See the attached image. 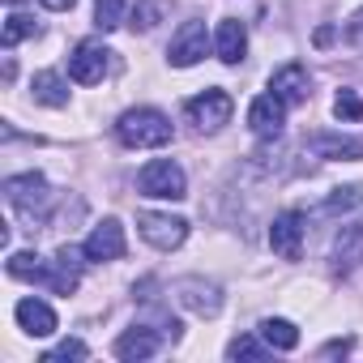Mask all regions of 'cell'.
<instances>
[{"label": "cell", "mask_w": 363, "mask_h": 363, "mask_svg": "<svg viewBox=\"0 0 363 363\" xmlns=\"http://www.w3.org/2000/svg\"><path fill=\"white\" fill-rule=\"evenodd\" d=\"M350 346H354L350 337H337V342H325V346H320V359H329V354H346Z\"/></svg>", "instance_id": "cell-30"}, {"label": "cell", "mask_w": 363, "mask_h": 363, "mask_svg": "<svg viewBox=\"0 0 363 363\" xmlns=\"http://www.w3.org/2000/svg\"><path fill=\"white\" fill-rule=\"evenodd\" d=\"M5 269H9V278H18V282H43V278H48V261H43L39 252H9Z\"/></svg>", "instance_id": "cell-21"}, {"label": "cell", "mask_w": 363, "mask_h": 363, "mask_svg": "<svg viewBox=\"0 0 363 363\" xmlns=\"http://www.w3.org/2000/svg\"><path fill=\"white\" fill-rule=\"evenodd\" d=\"M154 22H158V5H137V9H133V22H128V26H133V30H150Z\"/></svg>", "instance_id": "cell-28"}, {"label": "cell", "mask_w": 363, "mask_h": 363, "mask_svg": "<svg viewBox=\"0 0 363 363\" xmlns=\"http://www.w3.org/2000/svg\"><path fill=\"white\" fill-rule=\"evenodd\" d=\"M303 150H312L325 162H359L363 158V137H350V133H312L303 141Z\"/></svg>", "instance_id": "cell-12"}, {"label": "cell", "mask_w": 363, "mask_h": 363, "mask_svg": "<svg viewBox=\"0 0 363 363\" xmlns=\"http://www.w3.org/2000/svg\"><path fill=\"white\" fill-rule=\"evenodd\" d=\"M30 90H35V103H43V107H69V82H65L56 69L35 73Z\"/></svg>", "instance_id": "cell-19"}, {"label": "cell", "mask_w": 363, "mask_h": 363, "mask_svg": "<svg viewBox=\"0 0 363 363\" xmlns=\"http://www.w3.org/2000/svg\"><path fill=\"white\" fill-rule=\"evenodd\" d=\"M137 231L158 252H171V248H179L189 240V223L184 218H179V214H158V210H141L137 214Z\"/></svg>", "instance_id": "cell-6"}, {"label": "cell", "mask_w": 363, "mask_h": 363, "mask_svg": "<svg viewBox=\"0 0 363 363\" xmlns=\"http://www.w3.org/2000/svg\"><path fill=\"white\" fill-rule=\"evenodd\" d=\"M269 248L282 261H299V252H303V214L299 210H286L269 223Z\"/></svg>", "instance_id": "cell-13"}, {"label": "cell", "mask_w": 363, "mask_h": 363, "mask_svg": "<svg viewBox=\"0 0 363 363\" xmlns=\"http://www.w3.org/2000/svg\"><path fill=\"white\" fill-rule=\"evenodd\" d=\"M274 346L265 342V337H252V333H240V337H231V346H227V359H265Z\"/></svg>", "instance_id": "cell-24"}, {"label": "cell", "mask_w": 363, "mask_h": 363, "mask_svg": "<svg viewBox=\"0 0 363 363\" xmlns=\"http://www.w3.org/2000/svg\"><path fill=\"white\" fill-rule=\"evenodd\" d=\"M261 337H265L274 350H295V346H299V329H295L286 316H265V320H261Z\"/></svg>", "instance_id": "cell-22"}, {"label": "cell", "mask_w": 363, "mask_h": 363, "mask_svg": "<svg viewBox=\"0 0 363 363\" xmlns=\"http://www.w3.org/2000/svg\"><path fill=\"white\" fill-rule=\"evenodd\" d=\"M116 137L128 150H158V145H167L175 137V128H171V120L158 107H128L116 120Z\"/></svg>", "instance_id": "cell-1"}, {"label": "cell", "mask_w": 363, "mask_h": 363, "mask_svg": "<svg viewBox=\"0 0 363 363\" xmlns=\"http://www.w3.org/2000/svg\"><path fill=\"white\" fill-rule=\"evenodd\" d=\"M30 35H39V22L30 18V13H9L5 18V48H13V43H22V39H30Z\"/></svg>", "instance_id": "cell-25"}, {"label": "cell", "mask_w": 363, "mask_h": 363, "mask_svg": "<svg viewBox=\"0 0 363 363\" xmlns=\"http://www.w3.org/2000/svg\"><path fill=\"white\" fill-rule=\"evenodd\" d=\"M363 206V184H342V189H333L320 206H316V218H342V214H350V210H359Z\"/></svg>", "instance_id": "cell-20"}, {"label": "cell", "mask_w": 363, "mask_h": 363, "mask_svg": "<svg viewBox=\"0 0 363 363\" xmlns=\"http://www.w3.org/2000/svg\"><path fill=\"white\" fill-rule=\"evenodd\" d=\"M333 116H337V120H363V99H359L354 90H337Z\"/></svg>", "instance_id": "cell-26"}, {"label": "cell", "mask_w": 363, "mask_h": 363, "mask_svg": "<svg viewBox=\"0 0 363 363\" xmlns=\"http://www.w3.org/2000/svg\"><path fill=\"white\" fill-rule=\"evenodd\" d=\"M111 69V52L103 43H77V52L69 56V77L77 86H99Z\"/></svg>", "instance_id": "cell-11"}, {"label": "cell", "mask_w": 363, "mask_h": 363, "mask_svg": "<svg viewBox=\"0 0 363 363\" xmlns=\"http://www.w3.org/2000/svg\"><path fill=\"white\" fill-rule=\"evenodd\" d=\"M60 359H90V346H86V342H77V337H65L56 350H48V354H43V363H60Z\"/></svg>", "instance_id": "cell-27"}, {"label": "cell", "mask_w": 363, "mask_h": 363, "mask_svg": "<svg viewBox=\"0 0 363 363\" xmlns=\"http://www.w3.org/2000/svg\"><path fill=\"white\" fill-rule=\"evenodd\" d=\"M346 43H350L354 52H363V9L350 13V22H346Z\"/></svg>", "instance_id": "cell-29"}, {"label": "cell", "mask_w": 363, "mask_h": 363, "mask_svg": "<svg viewBox=\"0 0 363 363\" xmlns=\"http://www.w3.org/2000/svg\"><path fill=\"white\" fill-rule=\"evenodd\" d=\"M137 193L154 197V201H179V197H189V179H184V171H179V162L150 158L137 171Z\"/></svg>", "instance_id": "cell-2"}, {"label": "cell", "mask_w": 363, "mask_h": 363, "mask_svg": "<svg viewBox=\"0 0 363 363\" xmlns=\"http://www.w3.org/2000/svg\"><path fill=\"white\" fill-rule=\"evenodd\" d=\"M214 52L223 65H240L248 56V26L240 18H223L218 30H214Z\"/></svg>", "instance_id": "cell-17"}, {"label": "cell", "mask_w": 363, "mask_h": 363, "mask_svg": "<svg viewBox=\"0 0 363 363\" xmlns=\"http://www.w3.org/2000/svg\"><path fill=\"white\" fill-rule=\"evenodd\" d=\"M124 18H128L124 0H94V26L99 30H116V26H124Z\"/></svg>", "instance_id": "cell-23"}, {"label": "cell", "mask_w": 363, "mask_h": 363, "mask_svg": "<svg viewBox=\"0 0 363 363\" xmlns=\"http://www.w3.org/2000/svg\"><path fill=\"white\" fill-rule=\"evenodd\" d=\"M13 316H18V325H22V333H30V337H52L56 333V312H52V303H43V299H22L18 308H13Z\"/></svg>", "instance_id": "cell-18"}, {"label": "cell", "mask_w": 363, "mask_h": 363, "mask_svg": "<svg viewBox=\"0 0 363 363\" xmlns=\"http://www.w3.org/2000/svg\"><path fill=\"white\" fill-rule=\"evenodd\" d=\"M184 116L197 124V133H218L223 124H231L235 103H231V94H227V90L210 86V90H201L197 99H189V103H184Z\"/></svg>", "instance_id": "cell-4"}, {"label": "cell", "mask_w": 363, "mask_h": 363, "mask_svg": "<svg viewBox=\"0 0 363 363\" xmlns=\"http://www.w3.org/2000/svg\"><path fill=\"white\" fill-rule=\"evenodd\" d=\"M90 257H86V248L77 252L73 244H65L60 252H56V261H48V278H43V286H52L56 295H73L77 286H82V265H86Z\"/></svg>", "instance_id": "cell-10"}, {"label": "cell", "mask_w": 363, "mask_h": 363, "mask_svg": "<svg viewBox=\"0 0 363 363\" xmlns=\"http://www.w3.org/2000/svg\"><path fill=\"white\" fill-rule=\"evenodd\" d=\"M359 265H363V218L346 223V227L333 235V244H329V274H333V278H346V274H354Z\"/></svg>", "instance_id": "cell-9"}, {"label": "cell", "mask_w": 363, "mask_h": 363, "mask_svg": "<svg viewBox=\"0 0 363 363\" xmlns=\"http://www.w3.org/2000/svg\"><path fill=\"white\" fill-rule=\"evenodd\" d=\"M86 257L90 261H120L124 257V248H128V240H124V227L116 223V218H103L90 235H86Z\"/></svg>", "instance_id": "cell-16"}, {"label": "cell", "mask_w": 363, "mask_h": 363, "mask_svg": "<svg viewBox=\"0 0 363 363\" xmlns=\"http://www.w3.org/2000/svg\"><path fill=\"white\" fill-rule=\"evenodd\" d=\"M39 5H43V9H52V13H69L77 0H39Z\"/></svg>", "instance_id": "cell-31"}, {"label": "cell", "mask_w": 363, "mask_h": 363, "mask_svg": "<svg viewBox=\"0 0 363 363\" xmlns=\"http://www.w3.org/2000/svg\"><path fill=\"white\" fill-rule=\"evenodd\" d=\"M206 52H210V30H206V22H184V26L171 35V43H167L171 69H193V65L206 60Z\"/></svg>", "instance_id": "cell-7"}, {"label": "cell", "mask_w": 363, "mask_h": 363, "mask_svg": "<svg viewBox=\"0 0 363 363\" xmlns=\"http://www.w3.org/2000/svg\"><path fill=\"white\" fill-rule=\"evenodd\" d=\"M162 342H167V333H162L154 320H137L133 329H124V333L116 337V359H124V363H145V359H154V354L162 350Z\"/></svg>", "instance_id": "cell-8"}, {"label": "cell", "mask_w": 363, "mask_h": 363, "mask_svg": "<svg viewBox=\"0 0 363 363\" xmlns=\"http://www.w3.org/2000/svg\"><path fill=\"white\" fill-rule=\"evenodd\" d=\"M282 124H286V103H282L278 94L252 99V107H248V128H252L261 141H274V137L282 133Z\"/></svg>", "instance_id": "cell-15"}, {"label": "cell", "mask_w": 363, "mask_h": 363, "mask_svg": "<svg viewBox=\"0 0 363 363\" xmlns=\"http://www.w3.org/2000/svg\"><path fill=\"white\" fill-rule=\"evenodd\" d=\"M269 94H278L286 107H303L312 99V77L303 65H282L274 77H269Z\"/></svg>", "instance_id": "cell-14"}, {"label": "cell", "mask_w": 363, "mask_h": 363, "mask_svg": "<svg viewBox=\"0 0 363 363\" xmlns=\"http://www.w3.org/2000/svg\"><path fill=\"white\" fill-rule=\"evenodd\" d=\"M5 197H9V206H13V210H22L26 218L48 214V206H52V189H48V179H43L39 171L9 175V179H5Z\"/></svg>", "instance_id": "cell-5"}, {"label": "cell", "mask_w": 363, "mask_h": 363, "mask_svg": "<svg viewBox=\"0 0 363 363\" xmlns=\"http://www.w3.org/2000/svg\"><path fill=\"white\" fill-rule=\"evenodd\" d=\"M171 299L184 308V312H193V316H218L223 312V303H227V295H223V286L218 282H210V278H197V274H189V278H175L171 282Z\"/></svg>", "instance_id": "cell-3"}]
</instances>
